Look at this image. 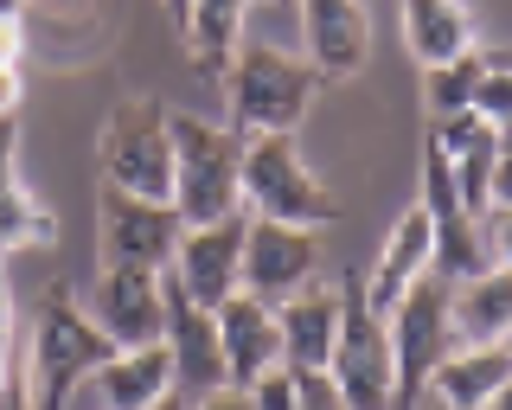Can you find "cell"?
<instances>
[{"instance_id": "obj_1", "label": "cell", "mask_w": 512, "mask_h": 410, "mask_svg": "<svg viewBox=\"0 0 512 410\" xmlns=\"http://www.w3.org/2000/svg\"><path fill=\"white\" fill-rule=\"evenodd\" d=\"M116 353L96 321L84 314L71 289H45L39 314H32V334L20 346V378H26V410H64L77 391L90 385V372Z\"/></svg>"}, {"instance_id": "obj_24", "label": "cell", "mask_w": 512, "mask_h": 410, "mask_svg": "<svg viewBox=\"0 0 512 410\" xmlns=\"http://www.w3.org/2000/svg\"><path fill=\"white\" fill-rule=\"evenodd\" d=\"M480 71H487V58H480V52L455 58V65H429V71H423V109H429V122H455V116H468Z\"/></svg>"}, {"instance_id": "obj_43", "label": "cell", "mask_w": 512, "mask_h": 410, "mask_svg": "<svg viewBox=\"0 0 512 410\" xmlns=\"http://www.w3.org/2000/svg\"><path fill=\"white\" fill-rule=\"evenodd\" d=\"M500 141H512V129H506V135H500Z\"/></svg>"}, {"instance_id": "obj_7", "label": "cell", "mask_w": 512, "mask_h": 410, "mask_svg": "<svg viewBox=\"0 0 512 410\" xmlns=\"http://www.w3.org/2000/svg\"><path fill=\"white\" fill-rule=\"evenodd\" d=\"M384 334H391V372H397V410H410L423 398L429 372L455 353V321H448V282L423 276L416 289L384 314Z\"/></svg>"}, {"instance_id": "obj_28", "label": "cell", "mask_w": 512, "mask_h": 410, "mask_svg": "<svg viewBox=\"0 0 512 410\" xmlns=\"http://www.w3.org/2000/svg\"><path fill=\"white\" fill-rule=\"evenodd\" d=\"M20 186V116H0V193Z\"/></svg>"}, {"instance_id": "obj_18", "label": "cell", "mask_w": 512, "mask_h": 410, "mask_svg": "<svg viewBox=\"0 0 512 410\" xmlns=\"http://www.w3.org/2000/svg\"><path fill=\"white\" fill-rule=\"evenodd\" d=\"M512 385V353L506 340L500 346H455L436 372H429L423 398L442 404V410H487L500 391Z\"/></svg>"}, {"instance_id": "obj_25", "label": "cell", "mask_w": 512, "mask_h": 410, "mask_svg": "<svg viewBox=\"0 0 512 410\" xmlns=\"http://www.w3.org/2000/svg\"><path fill=\"white\" fill-rule=\"evenodd\" d=\"M468 116H480L487 129H512V71L500 65V58H487V71H480V84H474V103H468Z\"/></svg>"}, {"instance_id": "obj_4", "label": "cell", "mask_w": 512, "mask_h": 410, "mask_svg": "<svg viewBox=\"0 0 512 410\" xmlns=\"http://www.w3.org/2000/svg\"><path fill=\"white\" fill-rule=\"evenodd\" d=\"M244 212L276 218V225H301V231H327L346 218V205L308 167L295 135H250L244 141Z\"/></svg>"}, {"instance_id": "obj_33", "label": "cell", "mask_w": 512, "mask_h": 410, "mask_svg": "<svg viewBox=\"0 0 512 410\" xmlns=\"http://www.w3.org/2000/svg\"><path fill=\"white\" fill-rule=\"evenodd\" d=\"M13 353V289H7V257H0V359Z\"/></svg>"}, {"instance_id": "obj_26", "label": "cell", "mask_w": 512, "mask_h": 410, "mask_svg": "<svg viewBox=\"0 0 512 410\" xmlns=\"http://www.w3.org/2000/svg\"><path fill=\"white\" fill-rule=\"evenodd\" d=\"M244 398H250V410H301V372L276 366V372H263V378H256Z\"/></svg>"}, {"instance_id": "obj_2", "label": "cell", "mask_w": 512, "mask_h": 410, "mask_svg": "<svg viewBox=\"0 0 512 410\" xmlns=\"http://www.w3.org/2000/svg\"><path fill=\"white\" fill-rule=\"evenodd\" d=\"M173 129V212L180 225H218L244 212V135L231 122H205L167 109Z\"/></svg>"}, {"instance_id": "obj_40", "label": "cell", "mask_w": 512, "mask_h": 410, "mask_svg": "<svg viewBox=\"0 0 512 410\" xmlns=\"http://www.w3.org/2000/svg\"><path fill=\"white\" fill-rule=\"evenodd\" d=\"M250 7H288V0H250Z\"/></svg>"}, {"instance_id": "obj_10", "label": "cell", "mask_w": 512, "mask_h": 410, "mask_svg": "<svg viewBox=\"0 0 512 410\" xmlns=\"http://www.w3.org/2000/svg\"><path fill=\"white\" fill-rule=\"evenodd\" d=\"M84 314L116 353H128V346H160V327H167V282L154 270H109L103 263L96 282H90Z\"/></svg>"}, {"instance_id": "obj_9", "label": "cell", "mask_w": 512, "mask_h": 410, "mask_svg": "<svg viewBox=\"0 0 512 410\" xmlns=\"http://www.w3.org/2000/svg\"><path fill=\"white\" fill-rule=\"evenodd\" d=\"M244 231H250V212L218 218V225H186L180 250L167 263L180 295H192L199 308H224L231 295H244Z\"/></svg>"}, {"instance_id": "obj_16", "label": "cell", "mask_w": 512, "mask_h": 410, "mask_svg": "<svg viewBox=\"0 0 512 410\" xmlns=\"http://www.w3.org/2000/svg\"><path fill=\"white\" fill-rule=\"evenodd\" d=\"M276 334H282V366L288 372H327L333 340H340V289L308 282L301 295L276 302Z\"/></svg>"}, {"instance_id": "obj_19", "label": "cell", "mask_w": 512, "mask_h": 410, "mask_svg": "<svg viewBox=\"0 0 512 410\" xmlns=\"http://www.w3.org/2000/svg\"><path fill=\"white\" fill-rule=\"evenodd\" d=\"M429 135L442 141L455 193L474 218H487V193H493V161H500V129H487L480 116H455V122H429Z\"/></svg>"}, {"instance_id": "obj_23", "label": "cell", "mask_w": 512, "mask_h": 410, "mask_svg": "<svg viewBox=\"0 0 512 410\" xmlns=\"http://www.w3.org/2000/svg\"><path fill=\"white\" fill-rule=\"evenodd\" d=\"M58 238V218L52 205H39L26 186L0 193V257H20V250H45Z\"/></svg>"}, {"instance_id": "obj_27", "label": "cell", "mask_w": 512, "mask_h": 410, "mask_svg": "<svg viewBox=\"0 0 512 410\" xmlns=\"http://www.w3.org/2000/svg\"><path fill=\"white\" fill-rule=\"evenodd\" d=\"M480 238H487V257L500 263V270H512V205H487Z\"/></svg>"}, {"instance_id": "obj_11", "label": "cell", "mask_w": 512, "mask_h": 410, "mask_svg": "<svg viewBox=\"0 0 512 410\" xmlns=\"http://www.w3.org/2000/svg\"><path fill=\"white\" fill-rule=\"evenodd\" d=\"M308 282H320V231L250 218V231H244V295L276 308L288 295H301Z\"/></svg>"}, {"instance_id": "obj_8", "label": "cell", "mask_w": 512, "mask_h": 410, "mask_svg": "<svg viewBox=\"0 0 512 410\" xmlns=\"http://www.w3.org/2000/svg\"><path fill=\"white\" fill-rule=\"evenodd\" d=\"M180 212L173 205H148L103 186V205H96V250H103L109 270H154L167 276L173 250H180Z\"/></svg>"}, {"instance_id": "obj_35", "label": "cell", "mask_w": 512, "mask_h": 410, "mask_svg": "<svg viewBox=\"0 0 512 410\" xmlns=\"http://www.w3.org/2000/svg\"><path fill=\"white\" fill-rule=\"evenodd\" d=\"M26 39H20V20H0V65H20Z\"/></svg>"}, {"instance_id": "obj_3", "label": "cell", "mask_w": 512, "mask_h": 410, "mask_svg": "<svg viewBox=\"0 0 512 410\" xmlns=\"http://www.w3.org/2000/svg\"><path fill=\"white\" fill-rule=\"evenodd\" d=\"M320 77L301 65L295 52L276 45H237L231 71H224V103H231V129L237 135H295L301 116L320 103Z\"/></svg>"}, {"instance_id": "obj_5", "label": "cell", "mask_w": 512, "mask_h": 410, "mask_svg": "<svg viewBox=\"0 0 512 410\" xmlns=\"http://www.w3.org/2000/svg\"><path fill=\"white\" fill-rule=\"evenodd\" d=\"M96 167H103L109 193L173 205V129L167 109L154 97H128L109 109L103 135H96Z\"/></svg>"}, {"instance_id": "obj_31", "label": "cell", "mask_w": 512, "mask_h": 410, "mask_svg": "<svg viewBox=\"0 0 512 410\" xmlns=\"http://www.w3.org/2000/svg\"><path fill=\"white\" fill-rule=\"evenodd\" d=\"M20 103H26V71L0 65V116H20Z\"/></svg>"}, {"instance_id": "obj_22", "label": "cell", "mask_w": 512, "mask_h": 410, "mask_svg": "<svg viewBox=\"0 0 512 410\" xmlns=\"http://www.w3.org/2000/svg\"><path fill=\"white\" fill-rule=\"evenodd\" d=\"M244 20H250V0H192L186 20H180L186 65L199 77H224L237 45H244Z\"/></svg>"}, {"instance_id": "obj_14", "label": "cell", "mask_w": 512, "mask_h": 410, "mask_svg": "<svg viewBox=\"0 0 512 410\" xmlns=\"http://www.w3.org/2000/svg\"><path fill=\"white\" fill-rule=\"evenodd\" d=\"M423 276H436V225H429L423 205H410V212H397V225L384 231V250H378L372 270L359 276V289L378 314H391Z\"/></svg>"}, {"instance_id": "obj_12", "label": "cell", "mask_w": 512, "mask_h": 410, "mask_svg": "<svg viewBox=\"0 0 512 410\" xmlns=\"http://www.w3.org/2000/svg\"><path fill=\"white\" fill-rule=\"evenodd\" d=\"M301 7V45H308V65L320 84H352L372 58V13L365 0H295Z\"/></svg>"}, {"instance_id": "obj_30", "label": "cell", "mask_w": 512, "mask_h": 410, "mask_svg": "<svg viewBox=\"0 0 512 410\" xmlns=\"http://www.w3.org/2000/svg\"><path fill=\"white\" fill-rule=\"evenodd\" d=\"M0 410H26V378H20V353L0 359Z\"/></svg>"}, {"instance_id": "obj_41", "label": "cell", "mask_w": 512, "mask_h": 410, "mask_svg": "<svg viewBox=\"0 0 512 410\" xmlns=\"http://www.w3.org/2000/svg\"><path fill=\"white\" fill-rule=\"evenodd\" d=\"M500 65H506V71H512V58H500Z\"/></svg>"}, {"instance_id": "obj_17", "label": "cell", "mask_w": 512, "mask_h": 410, "mask_svg": "<svg viewBox=\"0 0 512 410\" xmlns=\"http://www.w3.org/2000/svg\"><path fill=\"white\" fill-rule=\"evenodd\" d=\"M96 410H154L160 398H173V353L167 346H128V353H109L103 366L90 372Z\"/></svg>"}, {"instance_id": "obj_34", "label": "cell", "mask_w": 512, "mask_h": 410, "mask_svg": "<svg viewBox=\"0 0 512 410\" xmlns=\"http://www.w3.org/2000/svg\"><path fill=\"white\" fill-rule=\"evenodd\" d=\"M186 410H250V398H244V391H231V385H224V391H205V398H192Z\"/></svg>"}, {"instance_id": "obj_42", "label": "cell", "mask_w": 512, "mask_h": 410, "mask_svg": "<svg viewBox=\"0 0 512 410\" xmlns=\"http://www.w3.org/2000/svg\"><path fill=\"white\" fill-rule=\"evenodd\" d=\"M506 353H512V334H506Z\"/></svg>"}, {"instance_id": "obj_39", "label": "cell", "mask_w": 512, "mask_h": 410, "mask_svg": "<svg viewBox=\"0 0 512 410\" xmlns=\"http://www.w3.org/2000/svg\"><path fill=\"white\" fill-rule=\"evenodd\" d=\"M410 410H442V404H429V398H416V404H410Z\"/></svg>"}, {"instance_id": "obj_13", "label": "cell", "mask_w": 512, "mask_h": 410, "mask_svg": "<svg viewBox=\"0 0 512 410\" xmlns=\"http://www.w3.org/2000/svg\"><path fill=\"white\" fill-rule=\"evenodd\" d=\"M167 282V327H160V346L173 353V385L180 398H205V391H224V353H218V314L199 308L192 295H180V282Z\"/></svg>"}, {"instance_id": "obj_29", "label": "cell", "mask_w": 512, "mask_h": 410, "mask_svg": "<svg viewBox=\"0 0 512 410\" xmlns=\"http://www.w3.org/2000/svg\"><path fill=\"white\" fill-rule=\"evenodd\" d=\"M301 410H346L327 372H301Z\"/></svg>"}, {"instance_id": "obj_15", "label": "cell", "mask_w": 512, "mask_h": 410, "mask_svg": "<svg viewBox=\"0 0 512 410\" xmlns=\"http://www.w3.org/2000/svg\"><path fill=\"white\" fill-rule=\"evenodd\" d=\"M218 314V353H224V385L250 391L263 372L282 366V334H276V308L256 295H231Z\"/></svg>"}, {"instance_id": "obj_36", "label": "cell", "mask_w": 512, "mask_h": 410, "mask_svg": "<svg viewBox=\"0 0 512 410\" xmlns=\"http://www.w3.org/2000/svg\"><path fill=\"white\" fill-rule=\"evenodd\" d=\"M160 7H167V20H173V26H180V20H186V7H192V0H160Z\"/></svg>"}, {"instance_id": "obj_6", "label": "cell", "mask_w": 512, "mask_h": 410, "mask_svg": "<svg viewBox=\"0 0 512 410\" xmlns=\"http://www.w3.org/2000/svg\"><path fill=\"white\" fill-rule=\"evenodd\" d=\"M327 378L346 410H397V372H391V334L384 314L365 302L359 276L340 282V340H333Z\"/></svg>"}, {"instance_id": "obj_38", "label": "cell", "mask_w": 512, "mask_h": 410, "mask_svg": "<svg viewBox=\"0 0 512 410\" xmlns=\"http://www.w3.org/2000/svg\"><path fill=\"white\" fill-rule=\"evenodd\" d=\"M487 410H512V385H506V391H500V398H493Z\"/></svg>"}, {"instance_id": "obj_21", "label": "cell", "mask_w": 512, "mask_h": 410, "mask_svg": "<svg viewBox=\"0 0 512 410\" xmlns=\"http://www.w3.org/2000/svg\"><path fill=\"white\" fill-rule=\"evenodd\" d=\"M404 45L423 71L480 52L474 45V7L468 0H404Z\"/></svg>"}, {"instance_id": "obj_20", "label": "cell", "mask_w": 512, "mask_h": 410, "mask_svg": "<svg viewBox=\"0 0 512 410\" xmlns=\"http://www.w3.org/2000/svg\"><path fill=\"white\" fill-rule=\"evenodd\" d=\"M448 321H455V346H500L512 334V270H480L448 289Z\"/></svg>"}, {"instance_id": "obj_32", "label": "cell", "mask_w": 512, "mask_h": 410, "mask_svg": "<svg viewBox=\"0 0 512 410\" xmlns=\"http://www.w3.org/2000/svg\"><path fill=\"white\" fill-rule=\"evenodd\" d=\"M487 205H512V141H500V161H493V193Z\"/></svg>"}, {"instance_id": "obj_37", "label": "cell", "mask_w": 512, "mask_h": 410, "mask_svg": "<svg viewBox=\"0 0 512 410\" xmlns=\"http://www.w3.org/2000/svg\"><path fill=\"white\" fill-rule=\"evenodd\" d=\"M154 410H186V398H180V391H173V398H160Z\"/></svg>"}]
</instances>
